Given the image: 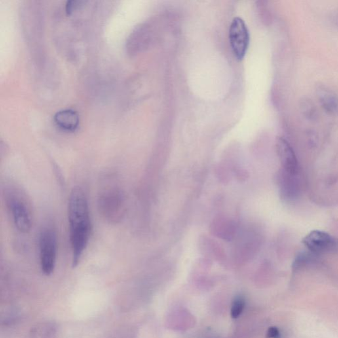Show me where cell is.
<instances>
[{
	"instance_id": "6da1fadb",
	"label": "cell",
	"mask_w": 338,
	"mask_h": 338,
	"mask_svg": "<svg viewBox=\"0 0 338 338\" xmlns=\"http://www.w3.org/2000/svg\"><path fill=\"white\" fill-rule=\"evenodd\" d=\"M68 221L72 266L75 267L86 250L92 232L88 201L81 188H74L69 195Z\"/></svg>"
},
{
	"instance_id": "7a4b0ae2",
	"label": "cell",
	"mask_w": 338,
	"mask_h": 338,
	"mask_svg": "<svg viewBox=\"0 0 338 338\" xmlns=\"http://www.w3.org/2000/svg\"><path fill=\"white\" fill-rule=\"evenodd\" d=\"M97 205L101 216L109 223H120L124 218L126 211L125 197L123 192L117 186H108L101 190Z\"/></svg>"
},
{
	"instance_id": "3957f363",
	"label": "cell",
	"mask_w": 338,
	"mask_h": 338,
	"mask_svg": "<svg viewBox=\"0 0 338 338\" xmlns=\"http://www.w3.org/2000/svg\"><path fill=\"white\" fill-rule=\"evenodd\" d=\"M6 202L17 229L22 233H28L31 231L33 220L31 208L26 198L20 190L11 189L6 192Z\"/></svg>"
},
{
	"instance_id": "277c9868",
	"label": "cell",
	"mask_w": 338,
	"mask_h": 338,
	"mask_svg": "<svg viewBox=\"0 0 338 338\" xmlns=\"http://www.w3.org/2000/svg\"><path fill=\"white\" fill-rule=\"evenodd\" d=\"M40 264L42 272L50 276L54 272L57 255L56 233L51 229H44L39 239Z\"/></svg>"
},
{
	"instance_id": "5b68a950",
	"label": "cell",
	"mask_w": 338,
	"mask_h": 338,
	"mask_svg": "<svg viewBox=\"0 0 338 338\" xmlns=\"http://www.w3.org/2000/svg\"><path fill=\"white\" fill-rule=\"evenodd\" d=\"M229 41L234 56L241 60L248 50L250 36L246 25L240 18L232 20L229 29Z\"/></svg>"
},
{
	"instance_id": "8992f818",
	"label": "cell",
	"mask_w": 338,
	"mask_h": 338,
	"mask_svg": "<svg viewBox=\"0 0 338 338\" xmlns=\"http://www.w3.org/2000/svg\"><path fill=\"white\" fill-rule=\"evenodd\" d=\"M303 243L308 250L314 255L328 252L332 250L336 244L330 234L319 230H314L306 234Z\"/></svg>"
},
{
	"instance_id": "52a82bcc",
	"label": "cell",
	"mask_w": 338,
	"mask_h": 338,
	"mask_svg": "<svg viewBox=\"0 0 338 338\" xmlns=\"http://www.w3.org/2000/svg\"><path fill=\"white\" fill-rule=\"evenodd\" d=\"M276 149L280 157L282 170L291 174L299 175V162L293 148L286 139L278 137L276 141Z\"/></svg>"
},
{
	"instance_id": "ba28073f",
	"label": "cell",
	"mask_w": 338,
	"mask_h": 338,
	"mask_svg": "<svg viewBox=\"0 0 338 338\" xmlns=\"http://www.w3.org/2000/svg\"><path fill=\"white\" fill-rule=\"evenodd\" d=\"M278 183L284 199L293 200L299 196L301 192L299 175L291 174L282 169L279 174Z\"/></svg>"
},
{
	"instance_id": "9c48e42d",
	"label": "cell",
	"mask_w": 338,
	"mask_h": 338,
	"mask_svg": "<svg viewBox=\"0 0 338 338\" xmlns=\"http://www.w3.org/2000/svg\"><path fill=\"white\" fill-rule=\"evenodd\" d=\"M56 126L66 132H73L79 124V117L77 112L71 109L62 110L58 112L54 117Z\"/></svg>"
},
{
	"instance_id": "30bf717a",
	"label": "cell",
	"mask_w": 338,
	"mask_h": 338,
	"mask_svg": "<svg viewBox=\"0 0 338 338\" xmlns=\"http://www.w3.org/2000/svg\"><path fill=\"white\" fill-rule=\"evenodd\" d=\"M317 96L321 106L329 115L338 113V98L336 95L325 86H319L316 90Z\"/></svg>"
},
{
	"instance_id": "8fae6325",
	"label": "cell",
	"mask_w": 338,
	"mask_h": 338,
	"mask_svg": "<svg viewBox=\"0 0 338 338\" xmlns=\"http://www.w3.org/2000/svg\"><path fill=\"white\" fill-rule=\"evenodd\" d=\"M245 306V299L242 295L234 297L231 308V316L232 318H237L242 314Z\"/></svg>"
},
{
	"instance_id": "7c38bea8",
	"label": "cell",
	"mask_w": 338,
	"mask_h": 338,
	"mask_svg": "<svg viewBox=\"0 0 338 338\" xmlns=\"http://www.w3.org/2000/svg\"><path fill=\"white\" fill-rule=\"evenodd\" d=\"M83 3V2L81 1H69L67 2L66 4V12L67 14H71V13L77 10V8H79L81 6V4Z\"/></svg>"
},
{
	"instance_id": "4fadbf2b",
	"label": "cell",
	"mask_w": 338,
	"mask_h": 338,
	"mask_svg": "<svg viewBox=\"0 0 338 338\" xmlns=\"http://www.w3.org/2000/svg\"><path fill=\"white\" fill-rule=\"evenodd\" d=\"M266 337H267V338H280V331L277 327H270V328L268 329Z\"/></svg>"
}]
</instances>
